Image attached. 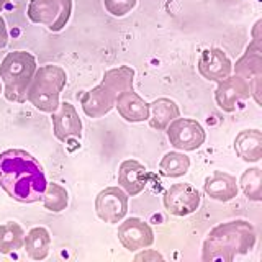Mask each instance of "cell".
Returning <instances> with one entry per match:
<instances>
[{"instance_id": "obj_1", "label": "cell", "mask_w": 262, "mask_h": 262, "mask_svg": "<svg viewBox=\"0 0 262 262\" xmlns=\"http://www.w3.org/2000/svg\"><path fill=\"white\" fill-rule=\"evenodd\" d=\"M48 180L41 164L23 149L0 152V187L20 203L43 200Z\"/></svg>"}, {"instance_id": "obj_2", "label": "cell", "mask_w": 262, "mask_h": 262, "mask_svg": "<svg viewBox=\"0 0 262 262\" xmlns=\"http://www.w3.org/2000/svg\"><path fill=\"white\" fill-rule=\"evenodd\" d=\"M256 229L246 220H233L215 226L203 241V262H233L236 256H244L256 246Z\"/></svg>"}, {"instance_id": "obj_3", "label": "cell", "mask_w": 262, "mask_h": 262, "mask_svg": "<svg viewBox=\"0 0 262 262\" xmlns=\"http://www.w3.org/2000/svg\"><path fill=\"white\" fill-rule=\"evenodd\" d=\"M135 69L129 66H118L108 69L98 85L80 95L82 110L90 118H102L108 113L121 92L133 89Z\"/></svg>"}, {"instance_id": "obj_4", "label": "cell", "mask_w": 262, "mask_h": 262, "mask_svg": "<svg viewBox=\"0 0 262 262\" xmlns=\"http://www.w3.org/2000/svg\"><path fill=\"white\" fill-rule=\"evenodd\" d=\"M38 69L35 56L28 51H12L0 62V79L8 102H27L28 85Z\"/></svg>"}, {"instance_id": "obj_5", "label": "cell", "mask_w": 262, "mask_h": 262, "mask_svg": "<svg viewBox=\"0 0 262 262\" xmlns=\"http://www.w3.org/2000/svg\"><path fill=\"white\" fill-rule=\"evenodd\" d=\"M66 84H68V74L61 66H41L28 85L27 100L39 112L53 113L59 108V97Z\"/></svg>"}, {"instance_id": "obj_6", "label": "cell", "mask_w": 262, "mask_h": 262, "mask_svg": "<svg viewBox=\"0 0 262 262\" xmlns=\"http://www.w3.org/2000/svg\"><path fill=\"white\" fill-rule=\"evenodd\" d=\"M260 25L259 20L252 28V41L246 48L244 54L237 59L236 66H233L236 71V76H241L251 87V97H254L257 105H260V80H262V35H260Z\"/></svg>"}, {"instance_id": "obj_7", "label": "cell", "mask_w": 262, "mask_h": 262, "mask_svg": "<svg viewBox=\"0 0 262 262\" xmlns=\"http://www.w3.org/2000/svg\"><path fill=\"white\" fill-rule=\"evenodd\" d=\"M72 15V0H30L27 16L38 25L57 33L66 28Z\"/></svg>"}, {"instance_id": "obj_8", "label": "cell", "mask_w": 262, "mask_h": 262, "mask_svg": "<svg viewBox=\"0 0 262 262\" xmlns=\"http://www.w3.org/2000/svg\"><path fill=\"white\" fill-rule=\"evenodd\" d=\"M169 143L179 151L190 152L196 151L205 143V129L196 120L192 118H176L166 128Z\"/></svg>"}, {"instance_id": "obj_9", "label": "cell", "mask_w": 262, "mask_h": 262, "mask_svg": "<svg viewBox=\"0 0 262 262\" xmlns=\"http://www.w3.org/2000/svg\"><path fill=\"white\" fill-rule=\"evenodd\" d=\"M200 192L192 184H174L164 193V208L174 216H188L200 207Z\"/></svg>"}, {"instance_id": "obj_10", "label": "cell", "mask_w": 262, "mask_h": 262, "mask_svg": "<svg viewBox=\"0 0 262 262\" xmlns=\"http://www.w3.org/2000/svg\"><path fill=\"white\" fill-rule=\"evenodd\" d=\"M97 216L105 223H120L128 213V193L121 187H108L95 199Z\"/></svg>"}, {"instance_id": "obj_11", "label": "cell", "mask_w": 262, "mask_h": 262, "mask_svg": "<svg viewBox=\"0 0 262 262\" xmlns=\"http://www.w3.org/2000/svg\"><path fill=\"white\" fill-rule=\"evenodd\" d=\"M118 239L123 244V248L135 252L149 248L154 243V231L146 221L133 216L120 223Z\"/></svg>"}, {"instance_id": "obj_12", "label": "cell", "mask_w": 262, "mask_h": 262, "mask_svg": "<svg viewBox=\"0 0 262 262\" xmlns=\"http://www.w3.org/2000/svg\"><path fill=\"white\" fill-rule=\"evenodd\" d=\"M196 69L199 74L207 80L220 82L231 76L233 72V62L225 54L223 49L220 48H207L203 49L196 61Z\"/></svg>"}, {"instance_id": "obj_13", "label": "cell", "mask_w": 262, "mask_h": 262, "mask_svg": "<svg viewBox=\"0 0 262 262\" xmlns=\"http://www.w3.org/2000/svg\"><path fill=\"white\" fill-rule=\"evenodd\" d=\"M251 97V87L241 76H228L226 79L218 82L215 102L223 112L231 113L236 110L239 102Z\"/></svg>"}, {"instance_id": "obj_14", "label": "cell", "mask_w": 262, "mask_h": 262, "mask_svg": "<svg viewBox=\"0 0 262 262\" xmlns=\"http://www.w3.org/2000/svg\"><path fill=\"white\" fill-rule=\"evenodd\" d=\"M53 133L59 141L66 143L71 138L82 136V120L71 102H62L59 108L51 113Z\"/></svg>"}, {"instance_id": "obj_15", "label": "cell", "mask_w": 262, "mask_h": 262, "mask_svg": "<svg viewBox=\"0 0 262 262\" xmlns=\"http://www.w3.org/2000/svg\"><path fill=\"white\" fill-rule=\"evenodd\" d=\"M147 184V169L141 162L135 159H126L120 164L118 169V185L128 195L136 196L141 193Z\"/></svg>"}, {"instance_id": "obj_16", "label": "cell", "mask_w": 262, "mask_h": 262, "mask_svg": "<svg viewBox=\"0 0 262 262\" xmlns=\"http://www.w3.org/2000/svg\"><path fill=\"white\" fill-rule=\"evenodd\" d=\"M203 190L210 199L216 202H229L237 196L239 187H237L236 177L226 172L215 170L211 176L205 179Z\"/></svg>"}, {"instance_id": "obj_17", "label": "cell", "mask_w": 262, "mask_h": 262, "mask_svg": "<svg viewBox=\"0 0 262 262\" xmlns=\"http://www.w3.org/2000/svg\"><path fill=\"white\" fill-rule=\"evenodd\" d=\"M115 106L121 118L129 123H143L149 120V103H146L133 89L121 92L115 102Z\"/></svg>"}, {"instance_id": "obj_18", "label": "cell", "mask_w": 262, "mask_h": 262, "mask_svg": "<svg viewBox=\"0 0 262 262\" xmlns=\"http://www.w3.org/2000/svg\"><path fill=\"white\" fill-rule=\"evenodd\" d=\"M234 151L246 162L262 159V133L259 129H243L234 139Z\"/></svg>"}, {"instance_id": "obj_19", "label": "cell", "mask_w": 262, "mask_h": 262, "mask_svg": "<svg viewBox=\"0 0 262 262\" xmlns=\"http://www.w3.org/2000/svg\"><path fill=\"white\" fill-rule=\"evenodd\" d=\"M180 117V110L174 100L167 97L156 98L152 103H149V126L164 131L172 121Z\"/></svg>"}, {"instance_id": "obj_20", "label": "cell", "mask_w": 262, "mask_h": 262, "mask_svg": "<svg viewBox=\"0 0 262 262\" xmlns=\"http://www.w3.org/2000/svg\"><path fill=\"white\" fill-rule=\"evenodd\" d=\"M23 248L28 257L33 260H43L48 257L49 248H51V236L45 226H35L25 234Z\"/></svg>"}, {"instance_id": "obj_21", "label": "cell", "mask_w": 262, "mask_h": 262, "mask_svg": "<svg viewBox=\"0 0 262 262\" xmlns=\"http://www.w3.org/2000/svg\"><path fill=\"white\" fill-rule=\"evenodd\" d=\"M25 231L16 221L0 225V254H12L23 248Z\"/></svg>"}, {"instance_id": "obj_22", "label": "cell", "mask_w": 262, "mask_h": 262, "mask_svg": "<svg viewBox=\"0 0 262 262\" xmlns=\"http://www.w3.org/2000/svg\"><path fill=\"white\" fill-rule=\"evenodd\" d=\"M188 169H190V158L185 156L184 152H177V151L164 154V158L159 162V172L164 177H170V179L185 176Z\"/></svg>"}, {"instance_id": "obj_23", "label": "cell", "mask_w": 262, "mask_h": 262, "mask_svg": "<svg viewBox=\"0 0 262 262\" xmlns=\"http://www.w3.org/2000/svg\"><path fill=\"white\" fill-rule=\"evenodd\" d=\"M239 187L243 193L251 202L262 200V170L259 167H251L243 172L239 179Z\"/></svg>"}, {"instance_id": "obj_24", "label": "cell", "mask_w": 262, "mask_h": 262, "mask_svg": "<svg viewBox=\"0 0 262 262\" xmlns=\"http://www.w3.org/2000/svg\"><path fill=\"white\" fill-rule=\"evenodd\" d=\"M43 205L45 208L53 213H61L68 208L69 205V193L68 190L56 182L46 185V190L43 195Z\"/></svg>"}, {"instance_id": "obj_25", "label": "cell", "mask_w": 262, "mask_h": 262, "mask_svg": "<svg viewBox=\"0 0 262 262\" xmlns=\"http://www.w3.org/2000/svg\"><path fill=\"white\" fill-rule=\"evenodd\" d=\"M138 0H103L106 12L113 16H125L136 7Z\"/></svg>"}, {"instance_id": "obj_26", "label": "cell", "mask_w": 262, "mask_h": 262, "mask_svg": "<svg viewBox=\"0 0 262 262\" xmlns=\"http://www.w3.org/2000/svg\"><path fill=\"white\" fill-rule=\"evenodd\" d=\"M8 43V31H7V25L5 20L0 16V49H4Z\"/></svg>"}, {"instance_id": "obj_27", "label": "cell", "mask_w": 262, "mask_h": 262, "mask_svg": "<svg viewBox=\"0 0 262 262\" xmlns=\"http://www.w3.org/2000/svg\"><path fill=\"white\" fill-rule=\"evenodd\" d=\"M149 257H152V259H162L161 254L152 252V254H141V256H136V260H138V259H149Z\"/></svg>"}, {"instance_id": "obj_28", "label": "cell", "mask_w": 262, "mask_h": 262, "mask_svg": "<svg viewBox=\"0 0 262 262\" xmlns=\"http://www.w3.org/2000/svg\"><path fill=\"white\" fill-rule=\"evenodd\" d=\"M8 4H10V0H0V12H2Z\"/></svg>"}, {"instance_id": "obj_29", "label": "cell", "mask_w": 262, "mask_h": 262, "mask_svg": "<svg viewBox=\"0 0 262 262\" xmlns=\"http://www.w3.org/2000/svg\"><path fill=\"white\" fill-rule=\"evenodd\" d=\"M4 92V89H2V84H0V94H2Z\"/></svg>"}]
</instances>
